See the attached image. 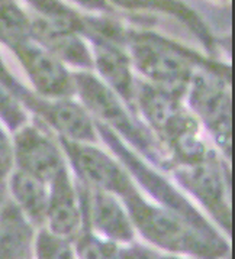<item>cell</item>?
Listing matches in <instances>:
<instances>
[{
  "instance_id": "1",
  "label": "cell",
  "mask_w": 235,
  "mask_h": 259,
  "mask_svg": "<svg viewBox=\"0 0 235 259\" xmlns=\"http://www.w3.org/2000/svg\"><path fill=\"white\" fill-rule=\"evenodd\" d=\"M141 236L157 248L197 259H222L229 246L212 226H197L169 208L154 204L137 190L122 200Z\"/></svg>"
},
{
  "instance_id": "2",
  "label": "cell",
  "mask_w": 235,
  "mask_h": 259,
  "mask_svg": "<svg viewBox=\"0 0 235 259\" xmlns=\"http://www.w3.org/2000/svg\"><path fill=\"white\" fill-rule=\"evenodd\" d=\"M182 96L153 84L135 83V110L143 114L158 142L169 146L177 165L194 164L211 152L199 135V123L182 104Z\"/></svg>"
},
{
  "instance_id": "3",
  "label": "cell",
  "mask_w": 235,
  "mask_h": 259,
  "mask_svg": "<svg viewBox=\"0 0 235 259\" xmlns=\"http://www.w3.org/2000/svg\"><path fill=\"white\" fill-rule=\"evenodd\" d=\"M129 61L150 84L183 96L197 68L222 73V67L211 65L199 54L150 32H129L125 36Z\"/></svg>"
},
{
  "instance_id": "4",
  "label": "cell",
  "mask_w": 235,
  "mask_h": 259,
  "mask_svg": "<svg viewBox=\"0 0 235 259\" xmlns=\"http://www.w3.org/2000/svg\"><path fill=\"white\" fill-rule=\"evenodd\" d=\"M72 75L74 90L82 100V106L90 112V116L96 117L97 123L111 129L121 141L125 139L153 164L167 166L170 158L165 155L158 139L137 119L135 113L126 109L122 100L100 78L90 71H80Z\"/></svg>"
},
{
  "instance_id": "5",
  "label": "cell",
  "mask_w": 235,
  "mask_h": 259,
  "mask_svg": "<svg viewBox=\"0 0 235 259\" xmlns=\"http://www.w3.org/2000/svg\"><path fill=\"white\" fill-rule=\"evenodd\" d=\"M94 126H96L97 135H100L103 141L109 145L111 151L118 156V159L121 161V165L128 168L126 172L132 176L135 180H138V184L144 187L161 207L172 210L197 226L211 225L197 211V208L172 186L170 181H167L155 169L147 165L129 146L123 144V141H121L116 134H113L111 129H108L106 126L97 122H94Z\"/></svg>"
},
{
  "instance_id": "6",
  "label": "cell",
  "mask_w": 235,
  "mask_h": 259,
  "mask_svg": "<svg viewBox=\"0 0 235 259\" xmlns=\"http://www.w3.org/2000/svg\"><path fill=\"white\" fill-rule=\"evenodd\" d=\"M189 103L214 136L216 144L231 156V90L226 75L218 71H196L189 83Z\"/></svg>"
},
{
  "instance_id": "7",
  "label": "cell",
  "mask_w": 235,
  "mask_h": 259,
  "mask_svg": "<svg viewBox=\"0 0 235 259\" xmlns=\"http://www.w3.org/2000/svg\"><path fill=\"white\" fill-rule=\"evenodd\" d=\"M58 141L84 187L109 193L121 200L137 191L125 166L97 146L72 142L60 136Z\"/></svg>"
},
{
  "instance_id": "8",
  "label": "cell",
  "mask_w": 235,
  "mask_h": 259,
  "mask_svg": "<svg viewBox=\"0 0 235 259\" xmlns=\"http://www.w3.org/2000/svg\"><path fill=\"white\" fill-rule=\"evenodd\" d=\"M174 178L214 216L225 230H231V208L224 177L212 154L194 164L172 166Z\"/></svg>"
},
{
  "instance_id": "9",
  "label": "cell",
  "mask_w": 235,
  "mask_h": 259,
  "mask_svg": "<svg viewBox=\"0 0 235 259\" xmlns=\"http://www.w3.org/2000/svg\"><path fill=\"white\" fill-rule=\"evenodd\" d=\"M83 211V223L96 236L112 243H131L135 229L126 208L118 197L100 190L77 186Z\"/></svg>"
},
{
  "instance_id": "10",
  "label": "cell",
  "mask_w": 235,
  "mask_h": 259,
  "mask_svg": "<svg viewBox=\"0 0 235 259\" xmlns=\"http://www.w3.org/2000/svg\"><path fill=\"white\" fill-rule=\"evenodd\" d=\"M13 164L16 169L50 183L65 166L60 146L40 124L26 123L13 135Z\"/></svg>"
},
{
  "instance_id": "11",
  "label": "cell",
  "mask_w": 235,
  "mask_h": 259,
  "mask_svg": "<svg viewBox=\"0 0 235 259\" xmlns=\"http://www.w3.org/2000/svg\"><path fill=\"white\" fill-rule=\"evenodd\" d=\"M28 74L35 90L48 100L69 99L76 93L73 75L54 55L32 38L11 48Z\"/></svg>"
},
{
  "instance_id": "12",
  "label": "cell",
  "mask_w": 235,
  "mask_h": 259,
  "mask_svg": "<svg viewBox=\"0 0 235 259\" xmlns=\"http://www.w3.org/2000/svg\"><path fill=\"white\" fill-rule=\"evenodd\" d=\"M45 225L52 235L76 239L83 225V211L77 187L72 181L67 165L48 183V207Z\"/></svg>"
},
{
  "instance_id": "13",
  "label": "cell",
  "mask_w": 235,
  "mask_h": 259,
  "mask_svg": "<svg viewBox=\"0 0 235 259\" xmlns=\"http://www.w3.org/2000/svg\"><path fill=\"white\" fill-rule=\"evenodd\" d=\"M93 47V67L99 71L102 81L113 93L116 94L126 107L137 113L135 110V83L131 71L129 57L121 50L118 44L108 41L93 33H84Z\"/></svg>"
},
{
  "instance_id": "14",
  "label": "cell",
  "mask_w": 235,
  "mask_h": 259,
  "mask_svg": "<svg viewBox=\"0 0 235 259\" xmlns=\"http://www.w3.org/2000/svg\"><path fill=\"white\" fill-rule=\"evenodd\" d=\"M33 112L41 114L42 119L60 134V138L89 145L99 141L92 116L72 99H40Z\"/></svg>"
},
{
  "instance_id": "15",
  "label": "cell",
  "mask_w": 235,
  "mask_h": 259,
  "mask_svg": "<svg viewBox=\"0 0 235 259\" xmlns=\"http://www.w3.org/2000/svg\"><path fill=\"white\" fill-rule=\"evenodd\" d=\"M31 38L60 62H67L82 70H92L90 50L76 32L54 26L42 18L31 19Z\"/></svg>"
},
{
  "instance_id": "16",
  "label": "cell",
  "mask_w": 235,
  "mask_h": 259,
  "mask_svg": "<svg viewBox=\"0 0 235 259\" xmlns=\"http://www.w3.org/2000/svg\"><path fill=\"white\" fill-rule=\"evenodd\" d=\"M33 242V226L11 197L0 208V259H28Z\"/></svg>"
},
{
  "instance_id": "17",
  "label": "cell",
  "mask_w": 235,
  "mask_h": 259,
  "mask_svg": "<svg viewBox=\"0 0 235 259\" xmlns=\"http://www.w3.org/2000/svg\"><path fill=\"white\" fill-rule=\"evenodd\" d=\"M8 187L11 190V200L21 208L23 216L29 220L32 226L45 225L48 184L16 169L12 172Z\"/></svg>"
},
{
  "instance_id": "18",
  "label": "cell",
  "mask_w": 235,
  "mask_h": 259,
  "mask_svg": "<svg viewBox=\"0 0 235 259\" xmlns=\"http://www.w3.org/2000/svg\"><path fill=\"white\" fill-rule=\"evenodd\" d=\"M31 38V18L13 2H0V41L9 48Z\"/></svg>"
},
{
  "instance_id": "19",
  "label": "cell",
  "mask_w": 235,
  "mask_h": 259,
  "mask_svg": "<svg viewBox=\"0 0 235 259\" xmlns=\"http://www.w3.org/2000/svg\"><path fill=\"white\" fill-rule=\"evenodd\" d=\"M74 252L77 259H115L118 246L116 243L99 238L86 229L76 236Z\"/></svg>"
},
{
  "instance_id": "20",
  "label": "cell",
  "mask_w": 235,
  "mask_h": 259,
  "mask_svg": "<svg viewBox=\"0 0 235 259\" xmlns=\"http://www.w3.org/2000/svg\"><path fill=\"white\" fill-rule=\"evenodd\" d=\"M35 255L37 259H77L70 239L55 236L45 228L35 239Z\"/></svg>"
},
{
  "instance_id": "21",
  "label": "cell",
  "mask_w": 235,
  "mask_h": 259,
  "mask_svg": "<svg viewBox=\"0 0 235 259\" xmlns=\"http://www.w3.org/2000/svg\"><path fill=\"white\" fill-rule=\"evenodd\" d=\"M13 166V148L11 141L0 126V180H6Z\"/></svg>"
},
{
  "instance_id": "22",
  "label": "cell",
  "mask_w": 235,
  "mask_h": 259,
  "mask_svg": "<svg viewBox=\"0 0 235 259\" xmlns=\"http://www.w3.org/2000/svg\"><path fill=\"white\" fill-rule=\"evenodd\" d=\"M115 259H157L150 249L144 248L141 245H132L129 248L118 249Z\"/></svg>"
},
{
  "instance_id": "23",
  "label": "cell",
  "mask_w": 235,
  "mask_h": 259,
  "mask_svg": "<svg viewBox=\"0 0 235 259\" xmlns=\"http://www.w3.org/2000/svg\"><path fill=\"white\" fill-rule=\"evenodd\" d=\"M6 198H8V184H6V180H0V208Z\"/></svg>"
},
{
  "instance_id": "24",
  "label": "cell",
  "mask_w": 235,
  "mask_h": 259,
  "mask_svg": "<svg viewBox=\"0 0 235 259\" xmlns=\"http://www.w3.org/2000/svg\"><path fill=\"white\" fill-rule=\"evenodd\" d=\"M157 259H182L179 256H157Z\"/></svg>"
}]
</instances>
